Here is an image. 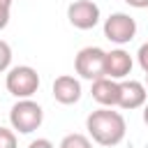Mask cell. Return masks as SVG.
Instances as JSON below:
<instances>
[{
  "instance_id": "1",
  "label": "cell",
  "mask_w": 148,
  "mask_h": 148,
  "mask_svg": "<svg viewBox=\"0 0 148 148\" xmlns=\"http://www.w3.org/2000/svg\"><path fill=\"white\" fill-rule=\"evenodd\" d=\"M86 130H88L90 141H95L97 146H104V148H113L125 139L127 123H125L123 113L102 106L86 118Z\"/></svg>"
},
{
  "instance_id": "2",
  "label": "cell",
  "mask_w": 148,
  "mask_h": 148,
  "mask_svg": "<svg viewBox=\"0 0 148 148\" xmlns=\"http://www.w3.org/2000/svg\"><path fill=\"white\" fill-rule=\"evenodd\" d=\"M5 88L9 95L18 99H30L39 88V74L30 65H16L5 76Z\"/></svg>"
},
{
  "instance_id": "3",
  "label": "cell",
  "mask_w": 148,
  "mask_h": 148,
  "mask_svg": "<svg viewBox=\"0 0 148 148\" xmlns=\"http://www.w3.org/2000/svg\"><path fill=\"white\" fill-rule=\"evenodd\" d=\"M42 120H44V111L32 99H18L9 111V123L18 134H32L35 130H39Z\"/></svg>"
},
{
  "instance_id": "4",
  "label": "cell",
  "mask_w": 148,
  "mask_h": 148,
  "mask_svg": "<svg viewBox=\"0 0 148 148\" xmlns=\"http://www.w3.org/2000/svg\"><path fill=\"white\" fill-rule=\"evenodd\" d=\"M104 60H106V51L99 46H86L76 53L74 58V69L81 79L88 81H97L104 76Z\"/></svg>"
},
{
  "instance_id": "5",
  "label": "cell",
  "mask_w": 148,
  "mask_h": 148,
  "mask_svg": "<svg viewBox=\"0 0 148 148\" xmlns=\"http://www.w3.org/2000/svg\"><path fill=\"white\" fill-rule=\"evenodd\" d=\"M136 35V21L125 12H113L109 18H104V37L118 46L132 42Z\"/></svg>"
},
{
  "instance_id": "6",
  "label": "cell",
  "mask_w": 148,
  "mask_h": 148,
  "mask_svg": "<svg viewBox=\"0 0 148 148\" xmlns=\"http://www.w3.org/2000/svg\"><path fill=\"white\" fill-rule=\"evenodd\" d=\"M99 18H102V12L92 0H74L67 7V21L76 30H92L99 23Z\"/></svg>"
},
{
  "instance_id": "7",
  "label": "cell",
  "mask_w": 148,
  "mask_h": 148,
  "mask_svg": "<svg viewBox=\"0 0 148 148\" xmlns=\"http://www.w3.org/2000/svg\"><path fill=\"white\" fill-rule=\"evenodd\" d=\"M132 56L125 49H111L106 51V60H104V76L113 79V81H123L132 74Z\"/></svg>"
},
{
  "instance_id": "8",
  "label": "cell",
  "mask_w": 148,
  "mask_h": 148,
  "mask_svg": "<svg viewBox=\"0 0 148 148\" xmlns=\"http://www.w3.org/2000/svg\"><path fill=\"white\" fill-rule=\"evenodd\" d=\"M148 102V92H146V86L141 81H120V99H118V106L125 109V111H134V109H141L143 104Z\"/></svg>"
},
{
  "instance_id": "9",
  "label": "cell",
  "mask_w": 148,
  "mask_h": 148,
  "mask_svg": "<svg viewBox=\"0 0 148 148\" xmlns=\"http://www.w3.org/2000/svg\"><path fill=\"white\" fill-rule=\"evenodd\" d=\"M90 92H92V99L99 106L113 109V106H118V99H120V81H113L109 76H102V79L92 81Z\"/></svg>"
},
{
  "instance_id": "10",
  "label": "cell",
  "mask_w": 148,
  "mask_h": 148,
  "mask_svg": "<svg viewBox=\"0 0 148 148\" xmlns=\"http://www.w3.org/2000/svg\"><path fill=\"white\" fill-rule=\"evenodd\" d=\"M51 90H53L56 102H58V104H65V106L76 104V102L81 99V81L74 79L72 74L58 76V79L53 81V88H51Z\"/></svg>"
},
{
  "instance_id": "11",
  "label": "cell",
  "mask_w": 148,
  "mask_h": 148,
  "mask_svg": "<svg viewBox=\"0 0 148 148\" xmlns=\"http://www.w3.org/2000/svg\"><path fill=\"white\" fill-rule=\"evenodd\" d=\"M58 148H92V141L90 136L86 134H79V132H72V134H65L60 146Z\"/></svg>"
},
{
  "instance_id": "12",
  "label": "cell",
  "mask_w": 148,
  "mask_h": 148,
  "mask_svg": "<svg viewBox=\"0 0 148 148\" xmlns=\"http://www.w3.org/2000/svg\"><path fill=\"white\" fill-rule=\"evenodd\" d=\"M9 69H12V46L5 39H0V74Z\"/></svg>"
},
{
  "instance_id": "13",
  "label": "cell",
  "mask_w": 148,
  "mask_h": 148,
  "mask_svg": "<svg viewBox=\"0 0 148 148\" xmlns=\"http://www.w3.org/2000/svg\"><path fill=\"white\" fill-rule=\"evenodd\" d=\"M0 148H18L16 134L9 127H0Z\"/></svg>"
},
{
  "instance_id": "14",
  "label": "cell",
  "mask_w": 148,
  "mask_h": 148,
  "mask_svg": "<svg viewBox=\"0 0 148 148\" xmlns=\"http://www.w3.org/2000/svg\"><path fill=\"white\" fill-rule=\"evenodd\" d=\"M136 60H139V67L148 74V42H143L136 51Z\"/></svg>"
},
{
  "instance_id": "15",
  "label": "cell",
  "mask_w": 148,
  "mask_h": 148,
  "mask_svg": "<svg viewBox=\"0 0 148 148\" xmlns=\"http://www.w3.org/2000/svg\"><path fill=\"white\" fill-rule=\"evenodd\" d=\"M9 12H12V7L0 2V30L7 28V23H9Z\"/></svg>"
},
{
  "instance_id": "16",
  "label": "cell",
  "mask_w": 148,
  "mask_h": 148,
  "mask_svg": "<svg viewBox=\"0 0 148 148\" xmlns=\"http://www.w3.org/2000/svg\"><path fill=\"white\" fill-rule=\"evenodd\" d=\"M28 148H56L49 139H35V141H30L28 143Z\"/></svg>"
},
{
  "instance_id": "17",
  "label": "cell",
  "mask_w": 148,
  "mask_h": 148,
  "mask_svg": "<svg viewBox=\"0 0 148 148\" xmlns=\"http://www.w3.org/2000/svg\"><path fill=\"white\" fill-rule=\"evenodd\" d=\"M123 2H127L134 9H148V0H123Z\"/></svg>"
},
{
  "instance_id": "18",
  "label": "cell",
  "mask_w": 148,
  "mask_h": 148,
  "mask_svg": "<svg viewBox=\"0 0 148 148\" xmlns=\"http://www.w3.org/2000/svg\"><path fill=\"white\" fill-rule=\"evenodd\" d=\"M143 123H146V125H148V102H146V104H143Z\"/></svg>"
},
{
  "instance_id": "19",
  "label": "cell",
  "mask_w": 148,
  "mask_h": 148,
  "mask_svg": "<svg viewBox=\"0 0 148 148\" xmlns=\"http://www.w3.org/2000/svg\"><path fill=\"white\" fill-rule=\"evenodd\" d=\"M0 2H2V5H9V7H12V0H0Z\"/></svg>"
},
{
  "instance_id": "20",
  "label": "cell",
  "mask_w": 148,
  "mask_h": 148,
  "mask_svg": "<svg viewBox=\"0 0 148 148\" xmlns=\"http://www.w3.org/2000/svg\"><path fill=\"white\" fill-rule=\"evenodd\" d=\"M146 83H148V74H146Z\"/></svg>"
}]
</instances>
